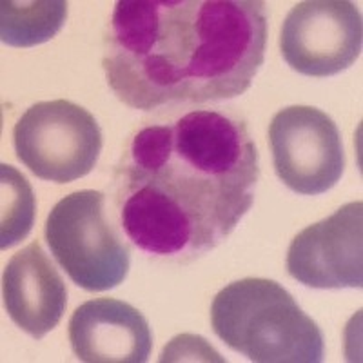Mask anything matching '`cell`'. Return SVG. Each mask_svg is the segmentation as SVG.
Listing matches in <instances>:
<instances>
[{"instance_id":"cell-1","label":"cell","mask_w":363,"mask_h":363,"mask_svg":"<svg viewBox=\"0 0 363 363\" xmlns=\"http://www.w3.org/2000/svg\"><path fill=\"white\" fill-rule=\"evenodd\" d=\"M258 177L260 157L242 116L173 111L129 136L113 177L120 227L145 255L186 264L235 231Z\"/></svg>"},{"instance_id":"cell-2","label":"cell","mask_w":363,"mask_h":363,"mask_svg":"<svg viewBox=\"0 0 363 363\" xmlns=\"http://www.w3.org/2000/svg\"><path fill=\"white\" fill-rule=\"evenodd\" d=\"M267 24L262 0H118L104 38L106 80L142 111L236 99L264 66Z\"/></svg>"},{"instance_id":"cell-3","label":"cell","mask_w":363,"mask_h":363,"mask_svg":"<svg viewBox=\"0 0 363 363\" xmlns=\"http://www.w3.org/2000/svg\"><path fill=\"white\" fill-rule=\"evenodd\" d=\"M215 335L258 363H320L323 335L293 294L267 278H244L223 287L211 306Z\"/></svg>"},{"instance_id":"cell-4","label":"cell","mask_w":363,"mask_h":363,"mask_svg":"<svg viewBox=\"0 0 363 363\" xmlns=\"http://www.w3.org/2000/svg\"><path fill=\"white\" fill-rule=\"evenodd\" d=\"M100 191L64 196L45 220V240L57 264L89 293L118 287L129 272V247L109 223Z\"/></svg>"},{"instance_id":"cell-5","label":"cell","mask_w":363,"mask_h":363,"mask_svg":"<svg viewBox=\"0 0 363 363\" xmlns=\"http://www.w3.org/2000/svg\"><path fill=\"white\" fill-rule=\"evenodd\" d=\"M18 160L35 177L69 184L93 171L102 151V131L86 108L69 100L33 104L13 129Z\"/></svg>"},{"instance_id":"cell-6","label":"cell","mask_w":363,"mask_h":363,"mask_svg":"<svg viewBox=\"0 0 363 363\" xmlns=\"http://www.w3.org/2000/svg\"><path fill=\"white\" fill-rule=\"evenodd\" d=\"M269 144L278 178L303 196L323 194L345 167L338 125L322 109L289 106L272 116Z\"/></svg>"},{"instance_id":"cell-7","label":"cell","mask_w":363,"mask_h":363,"mask_svg":"<svg viewBox=\"0 0 363 363\" xmlns=\"http://www.w3.org/2000/svg\"><path fill=\"white\" fill-rule=\"evenodd\" d=\"M363 44L362 13L347 0H303L285 17L281 57L306 77L325 79L349 69Z\"/></svg>"},{"instance_id":"cell-8","label":"cell","mask_w":363,"mask_h":363,"mask_svg":"<svg viewBox=\"0 0 363 363\" xmlns=\"http://www.w3.org/2000/svg\"><path fill=\"white\" fill-rule=\"evenodd\" d=\"M363 203L349 202L329 218L298 233L287 251V272L313 289L363 285Z\"/></svg>"},{"instance_id":"cell-9","label":"cell","mask_w":363,"mask_h":363,"mask_svg":"<svg viewBox=\"0 0 363 363\" xmlns=\"http://www.w3.org/2000/svg\"><path fill=\"white\" fill-rule=\"evenodd\" d=\"M69 343L80 362L145 363L153 335L136 307L115 298H95L74 309Z\"/></svg>"},{"instance_id":"cell-10","label":"cell","mask_w":363,"mask_h":363,"mask_svg":"<svg viewBox=\"0 0 363 363\" xmlns=\"http://www.w3.org/2000/svg\"><path fill=\"white\" fill-rule=\"evenodd\" d=\"M2 298L11 322L31 338L42 340L60 323L67 306L66 284L38 242L8 262Z\"/></svg>"},{"instance_id":"cell-11","label":"cell","mask_w":363,"mask_h":363,"mask_svg":"<svg viewBox=\"0 0 363 363\" xmlns=\"http://www.w3.org/2000/svg\"><path fill=\"white\" fill-rule=\"evenodd\" d=\"M67 18L64 0H31L0 4V38L13 48H33L51 40Z\"/></svg>"},{"instance_id":"cell-12","label":"cell","mask_w":363,"mask_h":363,"mask_svg":"<svg viewBox=\"0 0 363 363\" xmlns=\"http://www.w3.org/2000/svg\"><path fill=\"white\" fill-rule=\"evenodd\" d=\"M2 186V231L0 247L17 245L33 229L35 196L29 182L13 165H0Z\"/></svg>"},{"instance_id":"cell-13","label":"cell","mask_w":363,"mask_h":363,"mask_svg":"<svg viewBox=\"0 0 363 363\" xmlns=\"http://www.w3.org/2000/svg\"><path fill=\"white\" fill-rule=\"evenodd\" d=\"M203 356L206 362H223L218 352L200 336L182 335L171 340L169 345H165L160 356V362H178V359H196Z\"/></svg>"}]
</instances>
